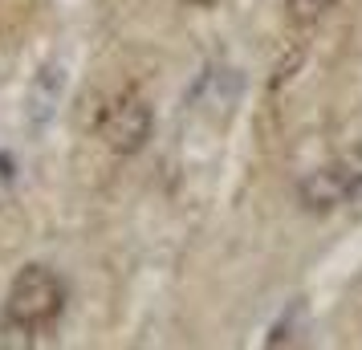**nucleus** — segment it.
<instances>
[{"instance_id": "1", "label": "nucleus", "mask_w": 362, "mask_h": 350, "mask_svg": "<svg viewBox=\"0 0 362 350\" xmlns=\"http://www.w3.org/2000/svg\"><path fill=\"white\" fill-rule=\"evenodd\" d=\"M66 310V285L62 277L45 265H25L8 285L4 298V334H21L25 342L41 334L45 326H53Z\"/></svg>"}, {"instance_id": "2", "label": "nucleus", "mask_w": 362, "mask_h": 350, "mask_svg": "<svg viewBox=\"0 0 362 350\" xmlns=\"http://www.w3.org/2000/svg\"><path fill=\"white\" fill-rule=\"evenodd\" d=\"M358 192H362V151H350V155H338L329 163L313 167L297 184V200H301L305 212L322 216V212H334L346 200H354Z\"/></svg>"}, {"instance_id": "3", "label": "nucleus", "mask_w": 362, "mask_h": 350, "mask_svg": "<svg viewBox=\"0 0 362 350\" xmlns=\"http://www.w3.org/2000/svg\"><path fill=\"white\" fill-rule=\"evenodd\" d=\"M98 139L115 155H134L151 139V106L139 94H118L98 115Z\"/></svg>"}, {"instance_id": "4", "label": "nucleus", "mask_w": 362, "mask_h": 350, "mask_svg": "<svg viewBox=\"0 0 362 350\" xmlns=\"http://www.w3.org/2000/svg\"><path fill=\"white\" fill-rule=\"evenodd\" d=\"M329 8H334V0H285V17H289V25H297V29L317 25Z\"/></svg>"}, {"instance_id": "5", "label": "nucleus", "mask_w": 362, "mask_h": 350, "mask_svg": "<svg viewBox=\"0 0 362 350\" xmlns=\"http://www.w3.org/2000/svg\"><path fill=\"white\" fill-rule=\"evenodd\" d=\"M180 4H196V8H208V4H216V0H180Z\"/></svg>"}]
</instances>
